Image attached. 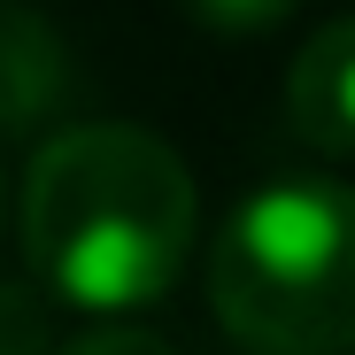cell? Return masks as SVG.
Wrapping results in <instances>:
<instances>
[{"mask_svg":"<svg viewBox=\"0 0 355 355\" xmlns=\"http://www.w3.org/2000/svg\"><path fill=\"white\" fill-rule=\"evenodd\" d=\"M193 170L147 124H54L16 193L24 263L78 309H139L193 255Z\"/></svg>","mask_w":355,"mask_h":355,"instance_id":"obj_1","label":"cell"},{"mask_svg":"<svg viewBox=\"0 0 355 355\" xmlns=\"http://www.w3.org/2000/svg\"><path fill=\"white\" fill-rule=\"evenodd\" d=\"M209 309L255 355H355V186L278 178L224 216Z\"/></svg>","mask_w":355,"mask_h":355,"instance_id":"obj_2","label":"cell"},{"mask_svg":"<svg viewBox=\"0 0 355 355\" xmlns=\"http://www.w3.org/2000/svg\"><path fill=\"white\" fill-rule=\"evenodd\" d=\"M85 78L70 39L46 24V8L31 0H0V132L8 139H39L78 108Z\"/></svg>","mask_w":355,"mask_h":355,"instance_id":"obj_3","label":"cell"},{"mask_svg":"<svg viewBox=\"0 0 355 355\" xmlns=\"http://www.w3.org/2000/svg\"><path fill=\"white\" fill-rule=\"evenodd\" d=\"M286 132L309 155H355V16L309 31L286 78Z\"/></svg>","mask_w":355,"mask_h":355,"instance_id":"obj_4","label":"cell"},{"mask_svg":"<svg viewBox=\"0 0 355 355\" xmlns=\"http://www.w3.org/2000/svg\"><path fill=\"white\" fill-rule=\"evenodd\" d=\"M0 355H54V302H46V286L0 278Z\"/></svg>","mask_w":355,"mask_h":355,"instance_id":"obj_5","label":"cell"},{"mask_svg":"<svg viewBox=\"0 0 355 355\" xmlns=\"http://www.w3.org/2000/svg\"><path fill=\"white\" fill-rule=\"evenodd\" d=\"M201 31H216V39H263V31H278L302 0H178Z\"/></svg>","mask_w":355,"mask_h":355,"instance_id":"obj_6","label":"cell"},{"mask_svg":"<svg viewBox=\"0 0 355 355\" xmlns=\"http://www.w3.org/2000/svg\"><path fill=\"white\" fill-rule=\"evenodd\" d=\"M62 355H178V347L155 340V332H139V324H93V332L62 340Z\"/></svg>","mask_w":355,"mask_h":355,"instance_id":"obj_7","label":"cell"},{"mask_svg":"<svg viewBox=\"0 0 355 355\" xmlns=\"http://www.w3.org/2000/svg\"><path fill=\"white\" fill-rule=\"evenodd\" d=\"M0 216H8V170H0Z\"/></svg>","mask_w":355,"mask_h":355,"instance_id":"obj_8","label":"cell"}]
</instances>
